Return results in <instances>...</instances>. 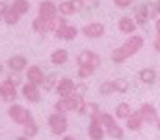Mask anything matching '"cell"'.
I'll return each mask as SVG.
<instances>
[{
  "mask_svg": "<svg viewBox=\"0 0 160 140\" xmlns=\"http://www.w3.org/2000/svg\"><path fill=\"white\" fill-rule=\"evenodd\" d=\"M143 47V38L142 36H136V34H132L119 49H116V50H112V60L116 62V64H123L127 58H130V56H134L140 49Z\"/></svg>",
  "mask_w": 160,
  "mask_h": 140,
  "instance_id": "1",
  "label": "cell"
},
{
  "mask_svg": "<svg viewBox=\"0 0 160 140\" xmlns=\"http://www.w3.org/2000/svg\"><path fill=\"white\" fill-rule=\"evenodd\" d=\"M84 103V95H78L75 92L69 97H60V101H56L54 105V110L58 114H67V112H77Z\"/></svg>",
  "mask_w": 160,
  "mask_h": 140,
  "instance_id": "2",
  "label": "cell"
},
{
  "mask_svg": "<svg viewBox=\"0 0 160 140\" xmlns=\"http://www.w3.org/2000/svg\"><path fill=\"white\" fill-rule=\"evenodd\" d=\"M48 127H50V131H52L54 135H63V133L67 131V127H69V122H67L65 114L54 112V114L48 116Z\"/></svg>",
  "mask_w": 160,
  "mask_h": 140,
  "instance_id": "3",
  "label": "cell"
},
{
  "mask_svg": "<svg viewBox=\"0 0 160 140\" xmlns=\"http://www.w3.org/2000/svg\"><path fill=\"white\" fill-rule=\"evenodd\" d=\"M77 64H78V67L80 65H89V67L97 69L101 65V56L95 50H82L77 56Z\"/></svg>",
  "mask_w": 160,
  "mask_h": 140,
  "instance_id": "4",
  "label": "cell"
},
{
  "mask_svg": "<svg viewBox=\"0 0 160 140\" xmlns=\"http://www.w3.org/2000/svg\"><path fill=\"white\" fill-rule=\"evenodd\" d=\"M9 116H11V120H13L15 123H21V125H24L26 122L34 120L32 114H30L26 108H22L21 105H11V108H9Z\"/></svg>",
  "mask_w": 160,
  "mask_h": 140,
  "instance_id": "5",
  "label": "cell"
},
{
  "mask_svg": "<svg viewBox=\"0 0 160 140\" xmlns=\"http://www.w3.org/2000/svg\"><path fill=\"white\" fill-rule=\"evenodd\" d=\"M88 137H89V140H102L104 137H106V131H104L102 123L99 122V116H97V118H93V120L89 122Z\"/></svg>",
  "mask_w": 160,
  "mask_h": 140,
  "instance_id": "6",
  "label": "cell"
},
{
  "mask_svg": "<svg viewBox=\"0 0 160 140\" xmlns=\"http://www.w3.org/2000/svg\"><path fill=\"white\" fill-rule=\"evenodd\" d=\"M138 112H140V116H142L143 123H157V120H158L157 108H155L151 103H143V105L138 108Z\"/></svg>",
  "mask_w": 160,
  "mask_h": 140,
  "instance_id": "7",
  "label": "cell"
},
{
  "mask_svg": "<svg viewBox=\"0 0 160 140\" xmlns=\"http://www.w3.org/2000/svg\"><path fill=\"white\" fill-rule=\"evenodd\" d=\"M56 92H58L60 97H69V95H73L77 92V84L73 82V79H62L56 84Z\"/></svg>",
  "mask_w": 160,
  "mask_h": 140,
  "instance_id": "8",
  "label": "cell"
},
{
  "mask_svg": "<svg viewBox=\"0 0 160 140\" xmlns=\"http://www.w3.org/2000/svg\"><path fill=\"white\" fill-rule=\"evenodd\" d=\"M77 112H78V114H82V116H88L89 120H93V118H97V116L101 114V108H99V105H97V103L84 101V103H82V106H80Z\"/></svg>",
  "mask_w": 160,
  "mask_h": 140,
  "instance_id": "9",
  "label": "cell"
},
{
  "mask_svg": "<svg viewBox=\"0 0 160 140\" xmlns=\"http://www.w3.org/2000/svg\"><path fill=\"white\" fill-rule=\"evenodd\" d=\"M56 15H58V6L54 2L45 0V2L39 4V17H43V19H52Z\"/></svg>",
  "mask_w": 160,
  "mask_h": 140,
  "instance_id": "10",
  "label": "cell"
},
{
  "mask_svg": "<svg viewBox=\"0 0 160 140\" xmlns=\"http://www.w3.org/2000/svg\"><path fill=\"white\" fill-rule=\"evenodd\" d=\"M82 34L86 38H101L104 34V26H102V23H89L82 28Z\"/></svg>",
  "mask_w": 160,
  "mask_h": 140,
  "instance_id": "11",
  "label": "cell"
},
{
  "mask_svg": "<svg viewBox=\"0 0 160 140\" xmlns=\"http://www.w3.org/2000/svg\"><path fill=\"white\" fill-rule=\"evenodd\" d=\"M118 28H119V32L123 34H128V36H132L134 32H136V28H138V24L134 23V19L132 17H121L119 23H118Z\"/></svg>",
  "mask_w": 160,
  "mask_h": 140,
  "instance_id": "12",
  "label": "cell"
},
{
  "mask_svg": "<svg viewBox=\"0 0 160 140\" xmlns=\"http://www.w3.org/2000/svg\"><path fill=\"white\" fill-rule=\"evenodd\" d=\"M26 77H28V82L30 84H36V86H41L43 84V79H45L41 67H38V65H30L28 71H26Z\"/></svg>",
  "mask_w": 160,
  "mask_h": 140,
  "instance_id": "13",
  "label": "cell"
},
{
  "mask_svg": "<svg viewBox=\"0 0 160 140\" xmlns=\"http://www.w3.org/2000/svg\"><path fill=\"white\" fill-rule=\"evenodd\" d=\"M54 34H56V38H60V39H65V41H73V39L77 38L78 30H77V26H73V24H67V26H63V28L56 30Z\"/></svg>",
  "mask_w": 160,
  "mask_h": 140,
  "instance_id": "14",
  "label": "cell"
},
{
  "mask_svg": "<svg viewBox=\"0 0 160 140\" xmlns=\"http://www.w3.org/2000/svg\"><path fill=\"white\" fill-rule=\"evenodd\" d=\"M22 95H24V97H26V99H28L30 103H38V101L41 99L39 88H38L36 84H30V82L22 86Z\"/></svg>",
  "mask_w": 160,
  "mask_h": 140,
  "instance_id": "15",
  "label": "cell"
},
{
  "mask_svg": "<svg viewBox=\"0 0 160 140\" xmlns=\"http://www.w3.org/2000/svg\"><path fill=\"white\" fill-rule=\"evenodd\" d=\"M125 122H127V129H128V131H140L142 125H143V120H142V116H140L138 110H136V112L132 110V114H130Z\"/></svg>",
  "mask_w": 160,
  "mask_h": 140,
  "instance_id": "16",
  "label": "cell"
},
{
  "mask_svg": "<svg viewBox=\"0 0 160 140\" xmlns=\"http://www.w3.org/2000/svg\"><path fill=\"white\" fill-rule=\"evenodd\" d=\"M0 97H4L6 101H15L17 90H15V86H13L9 80H6V82L0 84Z\"/></svg>",
  "mask_w": 160,
  "mask_h": 140,
  "instance_id": "17",
  "label": "cell"
},
{
  "mask_svg": "<svg viewBox=\"0 0 160 140\" xmlns=\"http://www.w3.org/2000/svg\"><path fill=\"white\" fill-rule=\"evenodd\" d=\"M28 65V62H26V58L24 56H11L9 60H8V67L11 69V71H21V69H24Z\"/></svg>",
  "mask_w": 160,
  "mask_h": 140,
  "instance_id": "18",
  "label": "cell"
},
{
  "mask_svg": "<svg viewBox=\"0 0 160 140\" xmlns=\"http://www.w3.org/2000/svg\"><path fill=\"white\" fill-rule=\"evenodd\" d=\"M32 26H34V30H36V32H39V34L52 32V28H50V19H43V17H38V19H34Z\"/></svg>",
  "mask_w": 160,
  "mask_h": 140,
  "instance_id": "19",
  "label": "cell"
},
{
  "mask_svg": "<svg viewBox=\"0 0 160 140\" xmlns=\"http://www.w3.org/2000/svg\"><path fill=\"white\" fill-rule=\"evenodd\" d=\"M140 80L143 82V84H153L155 80H157V71L153 69V67H145V69H142L140 71Z\"/></svg>",
  "mask_w": 160,
  "mask_h": 140,
  "instance_id": "20",
  "label": "cell"
},
{
  "mask_svg": "<svg viewBox=\"0 0 160 140\" xmlns=\"http://www.w3.org/2000/svg\"><path fill=\"white\" fill-rule=\"evenodd\" d=\"M67 60H69V54H67L65 49H58V50H54L52 56H50V62L56 64V65H62V64H65Z\"/></svg>",
  "mask_w": 160,
  "mask_h": 140,
  "instance_id": "21",
  "label": "cell"
},
{
  "mask_svg": "<svg viewBox=\"0 0 160 140\" xmlns=\"http://www.w3.org/2000/svg\"><path fill=\"white\" fill-rule=\"evenodd\" d=\"M130 114H132V108L128 103H119L116 106V120H127Z\"/></svg>",
  "mask_w": 160,
  "mask_h": 140,
  "instance_id": "22",
  "label": "cell"
},
{
  "mask_svg": "<svg viewBox=\"0 0 160 140\" xmlns=\"http://www.w3.org/2000/svg\"><path fill=\"white\" fill-rule=\"evenodd\" d=\"M132 19H134V23H136L138 26H145V24L149 23V17H147V13L142 9V6L136 9V13H134V17H132Z\"/></svg>",
  "mask_w": 160,
  "mask_h": 140,
  "instance_id": "23",
  "label": "cell"
},
{
  "mask_svg": "<svg viewBox=\"0 0 160 140\" xmlns=\"http://www.w3.org/2000/svg\"><path fill=\"white\" fill-rule=\"evenodd\" d=\"M58 13H60L62 17H69V15H73V13H75V9H73L71 2H69V0H65V2H60V4H58Z\"/></svg>",
  "mask_w": 160,
  "mask_h": 140,
  "instance_id": "24",
  "label": "cell"
},
{
  "mask_svg": "<svg viewBox=\"0 0 160 140\" xmlns=\"http://www.w3.org/2000/svg\"><path fill=\"white\" fill-rule=\"evenodd\" d=\"M2 17H4V21H6L8 24H17V23H19V17H21V15H19V13H17V11L13 9V8H8V9H6V13H4Z\"/></svg>",
  "mask_w": 160,
  "mask_h": 140,
  "instance_id": "25",
  "label": "cell"
},
{
  "mask_svg": "<svg viewBox=\"0 0 160 140\" xmlns=\"http://www.w3.org/2000/svg\"><path fill=\"white\" fill-rule=\"evenodd\" d=\"M104 131H106V135H108V137H112V138H123V135H125L123 127H119L118 123H114V125L106 127Z\"/></svg>",
  "mask_w": 160,
  "mask_h": 140,
  "instance_id": "26",
  "label": "cell"
},
{
  "mask_svg": "<svg viewBox=\"0 0 160 140\" xmlns=\"http://www.w3.org/2000/svg\"><path fill=\"white\" fill-rule=\"evenodd\" d=\"M128 80L127 79H116L114 80V92H118V93H127L128 92Z\"/></svg>",
  "mask_w": 160,
  "mask_h": 140,
  "instance_id": "27",
  "label": "cell"
},
{
  "mask_svg": "<svg viewBox=\"0 0 160 140\" xmlns=\"http://www.w3.org/2000/svg\"><path fill=\"white\" fill-rule=\"evenodd\" d=\"M11 8H13L19 15H22V13H26V11L30 9V4H28V0H15Z\"/></svg>",
  "mask_w": 160,
  "mask_h": 140,
  "instance_id": "28",
  "label": "cell"
},
{
  "mask_svg": "<svg viewBox=\"0 0 160 140\" xmlns=\"http://www.w3.org/2000/svg\"><path fill=\"white\" fill-rule=\"evenodd\" d=\"M36 135H38V125H36V122H34V120L26 122V123H24V137L32 138V137H36Z\"/></svg>",
  "mask_w": 160,
  "mask_h": 140,
  "instance_id": "29",
  "label": "cell"
},
{
  "mask_svg": "<svg viewBox=\"0 0 160 140\" xmlns=\"http://www.w3.org/2000/svg\"><path fill=\"white\" fill-rule=\"evenodd\" d=\"M99 93H102V95L114 93V80H102L99 84Z\"/></svg>",
  "mask_w": 160,
  "mask_h": 140,
  "instance_id": "30",
  "label": "cell"
},
{
  "mask_svg": "<svg viewBox=\"0 0 160 140\" xmlns=\"http://www.w3.org/2000/svg\"><path fill=\"white\" fill-rule=\"evenodd\" d=\"M142 9L147 13V17H149V19H155V21L158 19V11H157V6H155V4H151V2H149V4H143V6H142Z\"/></svg>",
  "mask_w": 160,
  "mask_h": 140,
  "instance_id": "31",
  "label": "cell"
},
{
  "mask_svg": "<svg viewBox=\"0 0 160 140\" xmlns=\"http://www.w3.org/2000/svg\"><path fill=\"white\" fill-rule=\"evenodd\" d=\"M56 84H58L56 75H50V77H45V79H43V88H45L47 92H50L52 88H56Z\"/></svg>",
  "mask_w": 160,
  "mask_h": 140,
  "instance_id": "32",
  "label": "cell"
},
{
  "mask_svg": "<svg viewBox=\"0 0 160 140\" xmlns=\"http://www.w3.org/2000/svg\"><path fill=\"white\" fill-rule=\"evenodd\" d=\"M93 73H95V69L89 67V65H80L78 67V77L80 79H88V77H91Z\"/></svg>",
  "mask_w": 160,
  "mask_h": 140,
  "instance_id": "33",
  "label": "cell"
},
{
  "mask_svg": "<svg viewBox=\"0 0 160 140\" xmlns=\"http://www.w3.org/2000/svg\"><path fill=\"white\" fill-rule=\"evenodd\" d=\"M71 2V6H73V9H75V13H78L84 9V0H69Z\"/></svg>",
  "mask_w": 160,
  "mask_h": 140,
  "instance_id": "34",
  "label": "cell"
},
{
  "mask_svg": "<svg viewBox=\"0 0 160 140\" xmlns=\"http://www.w3.org/2000/svg\"><path fill=\"white\" fill-rule=\"evenodd\" d=\"M132 2L134 0H114V4L118 8H128V6H132Z\"/></svg>",
  "mask_w": 160,
  "mask_h": 140,
  "instance_id": "35",
  "label": "cell"
},
{
  "mask_svg": "<svg viewBox=\"0 0 160 140\" xmlns=\"http://www.w3.org/2000/svg\"><path fill=\"white\" fill-rule=\"evenodd\" d=\"M9 82H11L13 86H17V84L21 82V77H19V73H17V71H13V73H11V77H9Z\"/></svg>",
  "mask_w": 160,
  "mask_h": 140,
  "instance_id": "36",
  "label": "cell"
},
{
  "mask_svg": "<svg viewBox=\"0 0 160 140\" xmlns=\"http://www.w3.org/2000/svg\"><path fill=\"white\" fill-rule=\"evenodd\" d=\"M155 50L160 52V34H157V39H155Z\"/></svg>",
  "mask_w": 160,
  "mask_h": 140,
  "instance_id": "37",
  "label": "cell"
},
{
  "mask_svg": "<svg viewBox=\"0 0 160 140\" xmlns=\"http://www.w3.org/2000/svg\"><path fill=\"white\" fill-rule=\"evenodd\" d=\"M6 9H8V6H6L4 2H0V17H2L4 13H6Z\"/></svg>",
  "mask_w": 160,
  "mask_h": 140,
  "instance_id": "38",
  "label": "cell"
},
{
  "mask_svg": "<svg viewBox=\"0 0 160 140\" xmlns=\"http://www.w3.org/2000/svg\"><path fill=\"white\" fill-rule=\"evenodd\" d=\"M155 28H157V34H160V17L155 21Z\"/></svg>",
  "mask_w": 160,
  "mask_h": 140,
  "instance_id": "39",
  "label": "cell"
},
{
  "mask_svg": "<svg viewBox=\"0 0 160 140\" xmlns=\"http://www.w3.org/2000/svg\"><path fill=\"white\" fill-rule=\"evenodd\" d=\"M62 140H77V138H75V137H71V135H65Z\"/></svg>",
  "mask_w": 160,
  "mask_h": 140,
  "instance_id": "40",
  "label": "cell"
},
{
  "mask_svg": "<svg viewBox=\"0 0 160 140\" xmlns=\"http://www.w3.org/2000/svg\"><path fill=\"white\" fill-rule=\"evenodd\" d=\"M155 6H157V11H158V15H160V0H157V2H155Z\"/></svg>",
  "mask_w": 160,
  "mask_h": 140,
  "instance_id": "41",
  "label": "cell"
},
{
  "mask_svg": "<svg viewBox=\"0 0 160 140\" xmlns=\"http://www.w3.org/2000/svg\"><path fill=\"white\" fill-rule=\"evenodd\" d=\"M17 140H30V138H28V137H19Z\"/></svg>",
  "mask_w": 160,
  "mask_h": 140,
  "instance_id": "42",
  "label": "cell"
},
{
  "mask_svg": "<svg viewBox=\"0 0 160 140\" xmlns=\"http://www.w3.org/2000/svg\"><path fill=\"white\" fill-rule=\"evenodd\" d=\"M157 127H158V131H160V118L157 120Z\"/></svg>",
  "mask_w": 160,
  "mask_h": 140,
  "instance_id": "43",
  "label": "cell"
},
{
  "mask_svg": "<svg viewBox=\"0 0 160 140\" xmlns=\"http://www.w3.org/2000/svg\"><path fill=\"white\" fill-rule=\"evenodd\" d=\"M0 71H2V64H0Z\"/></svg>",
  "mask_w": 160,
  "mask_h": 140,
  "instance_id": "44",
  "label": "cell"
}]
</instances>
